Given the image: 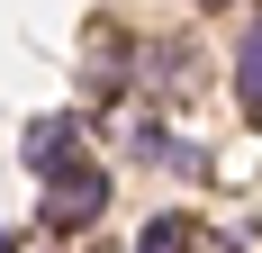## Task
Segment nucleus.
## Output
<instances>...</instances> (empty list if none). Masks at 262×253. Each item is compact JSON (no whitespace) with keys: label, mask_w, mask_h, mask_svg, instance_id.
I'll return each instance as SVG.
<instances>
[{"label":"nucleus","mask_w":262,"mask_h":253,"mask_svg":"<svg viewBox=\"0 0 262 253\" xmlns=\"http://www.w3.org/2000/svg\"><path fill=\"white\" fill-rule=\"evenodd\" d=\"M100 208H108V172L100 163H54L46 172V226L54 235H81Z\"/></svg>","instance_id":"1"},{"label":"nucleus","mask_w":262,"mask_h":253,"mask_svg":"<svg viewBox=\"0 0 262 253\" xmlns=\"http://www.w3.org/2000/svg\"><path fill=\"white\" fill-rule=\"evenodd\" d=\"M73 126H81L73 109H63V118H36V126H27V145H18V154L36 163V172H54V163H63V145H73Z\"/></svg>","instance_id":"2"},{"label":"nucleus","mask_w":262,"mask_h":253,"mask_svg":"<svg viewBox=\"0 0 262 253\" xmlns=\"http://www.w3.org/2000/svg\"><path fill=\"white\" fill-rule=\"evenodd\" d=\"M235 100H244V118H262V27L235 36Z\"/></svg>","instance_id":"3"},{"label":"nucleus","mask_w":262,"mask_h":253,"mask_svg":"<svg viewBox=\"0 0 262 253\" xmlns=\"http://www.w3.org/2000/svg\"><path fill=\"white\" fill-rule=\"evenodd\" d=\"M190 235H199L190 217H154V226L136 235V253H190Z\"/></svg>","instance_id":"4"},{"label":"nucleus","mask_w":262,"mask_h":253,"mask_svg":"<svg viewBox=\"0 0 262 253\" xmlns=\"http://www.w3.org/2000/svg\"><path fill=\"white\" fill-rule=\"evenodd\" d=\"M208 9H217V0H208Z\"/></svg>","instance_id":"5"}]
</instances>
